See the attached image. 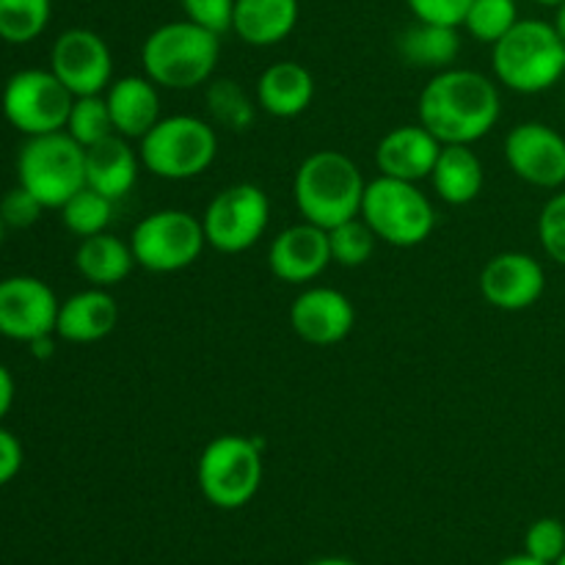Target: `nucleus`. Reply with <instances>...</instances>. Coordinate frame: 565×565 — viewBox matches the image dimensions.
Here are the masks:
<instances>
[{"label": "nucleus", "instance_id": "obj_34", "mask_svg": "<svg viewBox=\"0 0 565 565\" xmlns=\"http://www.w3.org/2000/svg\"><path fill=\"white\" fill-rule=\"evenodd\" d=\"M524 552L535 561L555 565L565 555V524L561 519H539L524 533Z\"/></svg>", "mask_w": 565, "mask_h": 565}, {"label": "nucleus", "instance_id": "obj_25", "mask_svg": "<svg viewBox=\"0 0 565 565\" xmlns=\"http://www.w3.org/2000/svg\"><path fill=\"white\" fill-rule=\"evenodd\" d=\"M75 268L88 285L108 290V287L121 285L132 274L136 257H132L130 243L110 232H99V235L83 237L75 252Z\"/></svg>", "mask_w": 565, "mask_h": 565}, {"label": "nucleus", "instance_id": "obj_18", "mask_svg": "<svg viewBox=\"0 0 565 565\" xmlns=\"http://www.w3.org/2000/svg\"><path fill=\"white\" fill-rule=\"evenodd\" d=\"M445 143L423 125H401L386 132L375 149V166L384 177L406 182L430 180Z\"/></svg>", "mask_w": 565, "mask_h": 565}, {"label": "nucleus", "instance_id": "obj_7", "mask_svg": "<svg viewBox=\"0 0 565 565\" xmlns=\"http://www.w3.org/2000/svg\"><path fill=\"white\" fill-rule=\"evenodd\" d=\"M17 182L47 210H61L86 188V149L66 130L28 138L17 154Z\"/></svg>", "mask_w": 565, "mask_h": 565}, {"label": "nucleus", "instance_id": "obj_46", "mask_svg": "<svg viewBox=\"0 0 565 565\" xmlns=\"http://www.w3.org/2000/svg\"><path fill=\"white\" fill-rule=\"evenodd\" d=\"M555 565H565V555H563V557H561V561H557Z\"/></svg>", "mask_w": 565, "mask_h": 565}, {"label": "nucleus", "instance_id": "obj_23", "mask_svg": "<svg viewBox=\"0 0 565 565\" xmlns=\"http://www.w3.org/2000/svg\"><path fill=\"white\" fill-rule=\"evenodd\" d=\"M436 196L452 207L472 204L486 185V169L480 154L469 143H447L430 171Z\"/></svg>", "mask_w": 565, "mask_h": 565}, {"label": "nucleus", "instance_id": "obj_27", "mask_svg": "<svg viewBox=\"0 0 565 565\" xmlns=\"http://www.w3.org/2000/svg\"><path fill=\"white\" fill-rule=\"evenodd\" d=\"M204 103H207L213 125L224 127V130L246 132L252 130L254 121H257V97H252V94H248L241 83L232 81V77H213V81L207 83Z\"/></svg>", "mask_w": 565, "mask_h": 565}, {"label": "nucleus", "instance_id": "obj_10", "mask_svg": "<svg viewBox=\"0 0 565 565\" xmlns=\"http://www.w3.org/2000/svg\"><path fill=\"white\" fill-rule=\"evenodd\" d=\"M72 103L75 94L53 75V70L14 72L0 94L6 121L25 138L64 130Z\"/></svg>", "mask_w": 565, "mask_h": 565}, {"label": "nucleus", "instance_id": "obj_33", "mask_svg": "<svg viewBox=\"0 0 565 565\" xmlns=\"http://www.w3.org/2000/svg\"><path fill=\"white\" fill-rule=\"evenodd\" d=\"M539 241L552 263L565 268V188L552 193L539 215Z\"/></svg>", "mask_w": 565, "mask_h": 565}, {"label": "nucleus", "instance_id": "obj_6", "mask_svg": "<svg viewBox=\"0 0 565 565\" xmlns=\"http://www.w3.org/2000/svg\"><path fill=\"white\" fill-rule=\"evenodd\" d=\"M138 154L143 169L160 180H193L218 158V132L210 121L191 114L160 116L158 125L138 141Z\"/></svg>", "mask_w": 565, "mask_h": 565}, {"label": "nucleus", "instance_id": "obj_35", "mask_svg": "<svg viewBox=\"0 0 565 565\" xmlns=\"http://www.w3.org/2000/svg\"><path fill=\"white\" fill-rule=\"evenodd\" d=\"M44 210L47 207L28 188H22L20 182H17V188L6 191V196L0 199V215H3L9 230H28V226H33L42 218Z\"/></svg>", "mask_w": 565, "mask_h": 565}, {"label": "nucleus", "instance_id": "obj_8", "mask_svg": "<svg viewBox=\"0 0 565 565\" xmlns=\"http://www.w3.org/2000/svg\"><path fill=\"white\" fill-rule=\"evenodd\" d=\"M362 215L381 243L395 248H414L428 241L436 230V210L428 193L417 182L392 180L379 174L367 182Z\"/></svg>", "mask_w": 565, "mask_h": 565}, {"label": "nucleus", "instance_id": "obj_29", "mask_svg": "<svg viewBox=\"0 0 565 565\" xmlns=\"http://www.w3.org/2000/svg\"><path fill=\"white\" fill-rule=\"evenodd\" d=\"M114 199L103 196V193L86 185L61 207V221H64V226L72 235H77L83 241V237L108 232L110 218H114Z\"/></svg>", "mask_w": 565, "mask_h": 565}, {"label": "nucleus", "instance_id": "obj_4", "mask_svg": "<svg viewBox=\"0 0 565 565\" xmlns=\"http://www.w3.org/2000/svg\"><path fill=\"white\" fill-rule=\"evenodd\" d=\"M497 83L516 94H541L565 75V42L546 20H519L491 44Z\"/></svg>", "mask_w": 565, "mask_h": 565}, {"label": "nucleus", "instance_id": "obj_9", "mask_svg": "<svg viewBox=\"0 0 565 565\" xmlns=\"http://www.w3.org/2000/svg\"><path fill=\"white\" fill-rule=\"evenodd\" d=\"M132 257L149 274H177L202 257L207 248L202 218L188 210H154L143 215L130 235Z\"/></svg>", "mask_w": 565, "mask_h": 565}, {"label": "nucleus", "instance_id": "obj_44", "mask_svg": "<svg viewBox=\"0 0 565 565\" xmlns=\"http://www.w3.org/2000/svg\"><path fill=\"white\" fill-rule=\"evenodd\" d=\"M533 3H539V6H552V9H555V6H561L563 0H533Z\"/></svg>", "mask_w": 565, "mask_h": 565}, {"label": "nucleus", "instance_id": "obj_12", "mask_svg": "<svg viewBox=\"0 0 565 565\" xmlns=\"http://www.w3.org/2000/svg\"><path fill=\"white\" fill-rule=\"evenodd\" d=\"M50 70L75 97L105 94L114 83V55L97 31L70 28L50 47Z\"/></svg>", "mask_w": 565, "mask_h": 565}, {"label": "nucleus", "instance_id": "obj_20", "mask_svg": "<svg viewBox=\"0 0 565 565\" xmlns=\"http://www.w3.org/2000/svg\"><path fill=\"white\" fill-rule=\"evenodd\" d=\"M105 103L114 130L130 141H141L160 121V94L147 75H125L114 81L105 92Z\"/></svg>", "mask_w": 565, "mask_h": 565}, {"label": "nucleus", "instance_id": "obj_32", "mask_svg": "<svg viewBox=\"0 0 565 565\" xmlns=\"http://www.w3.org/2000/svg\"><path fill=\"white\" fill-rule=\"evenodd\" d=\"M375 243H379V237H375V232L370 230L362 215L342 221V224L329 230L331 263L342 265V268H362L373 257Z\"/></svg>", "mask_w": 565, "mask_h": 565}, {"label": "nucleus", "instance_id": "obj_30", "mask_svg": "<svg viewBox=\"0 0 565 565\" xmlns=\"http://www.w3.org/2000/svg\"><path fill=\"white\" fill-rule=\"evenodd\" d=\"M519 22L516 0H472L463 31L483 44H497Z\"/></svg>", "mask_w": 565, "mask_h": 565}, {"label": "nucleus", "instance_id": "obj_43", "mask_svg": "<svg viewBox=\"0 0 565 565\" xmlns=\"http://www.w3.org/2000/svg\"><path fill=\"white\" fill-rule=\"evenodd\" d=\"M307 565H356V563L348 561V557H318V561H312Z\"/></svg>", "mask_w": 565, "mask_h": 565}, {"label": "nucleus", "instance_id": "obj_37", "mask_svg": "<svg viewBox=\"0 0 565 565\" xmlns=\"http://www.w3.org/2000/svg\"><path fill=\"white\" fill-rule=\"evenodd\" d=\"M406 6L414 14V20L461 28L472 0H406Z\"/></svg>", "mask_w": 565, "mask_h": 565}, {"label": "nucleus", "instance_id": "obj_39", "mask_svg": "<svg viewBox=\"0 0 565 565\" xmlns=\"http://www.w3.org/2000/svg\"><path fill=\"white\" fill-rule=\"evenodd\" d=\"M11 406H14V375L9 373L6 364H0V423L11 412Z\"/></svg>", "mask_w": 565, "mask_h": 565}, {"label": "nucleus", "instance_id": "obj_2", "mask_svg": "<svg viewBox=\"0 0 565 565\" xmlns=\"http://www.w3.org/2000/svg\"><path fill=\"white\" fill-rule=\"evenodd\" d=\"M367 180L356 160L340 149H318L307 154L292 177V199L303 221L315 226L342 224L362 213V199Z\"/></svg>", "mask_w": 565, "mask_h": 565}, {"label": "nucleus", "instance_id": "obj_1", "mask_svg": "<svg viewBox=\"0 0 565 565\" xmlns=\"http://www.w3.org/2000/svg\"><path fill=\"white\" fill-rule=\"evenodd\" d=\"M419 125L441 143H469L489 136L502 114V97L489 75L475 70H441L425 83L417 103Z\"/></svg>", "mask_w": 565, "mask_h": 565}, {"label": "nucleus", "instance_id": "obj_21", "mask_svg": "<svg viewBox=\"0 0 565 565\" xmlns=\"http://www.w3.org/2000/svg\"><path fill=\"white\" fill-rule=\"evenodd\" d=\"M138 169H141V154L130 147V138L119 132L86 149V185L114 202L125 199L136 188Z\"/></svg>", "mask_w": 565, "mask_h": 565}, {"label": "nucleus", "instance_id": "obj_19", "mask_svg": "<svg viewBox=\"0 0 565 565\" xmlns=\"http://www.w3.org/2000/svg\"><path fill=\"white\" fill-rule=\"evenodd\" d=\"M119 323V303L105 287H88L61 301L55 337L75 345L99 342Z\"/></svg>", "mask_w": 565, "mask_h": 565}, {"label": "nucleus", "instance_id": "obj_36", "mask_svg": "<svg viewBox=\"0 0 565 565\" xmlns=\"http://www.w3.org/2000/svg\"><path fill=\"white\" fill-rule=\"evenodd\" d=\"M185 20L207 28V31L224 36L232 31V17H235V0H180Z\"/></svg>", "mask_w": 565, "mask_h": 565}, {"label": "nucleus", "instance_id": "obj_5", "mask_svg": "<svg viewBox=\"0 0 565 565\" xmlns=\"http://www.w3.org/2000/svg\"><path fill=\"white\" fill-rule=\"evenodd\" d=\"M263 445L254 436L221 434L204 445L196 461V483L204 500L221 511H237L263 486Z\"/></svg>", "mask_w": 565, "mask_h": 565}, {"label": "nucleus", "instance_id": "obj_17", "mask_svg": "<svg viewBox=\"0 0 565 565\" xmlns=\"http://www.w3.org/2000/svg\"><path fill=\"white\" fill-rule=\"evenodd\" d=\"M331 265L329 230L315 226L309 221L281 230L268 246L270 274L287 285H307L323 276Z\"/></svg>", "mask_w": 565, "mask_h": 565}, {"label": "nucleus", "instance_id": "obj_45", "mask_svg": "<svg viewBox=\"0 0 565 565\" xmlns=\"http://www.w3.org/2000/svg\"><path fill=\"white\" fill-rule=\"evenodd\" d=\"M6 230H9V226H6L3 215H0V246H3V241H6Z\"/></svg>", "mask_w": 565, "mask_h": 565}, {"label": "nucleus", "instance_id": "obj_26", "mask_svg": "<svg viewBox=\"0 0 565 565\" xmlns=\"http://www.w3.org/2000/svg\"><path fill=\"white\" fill-rule=\"evenodd\" d=\"M397 53L417 70H450L461 53V33L458 28L417 20L397 36Z\"/></svg>", "mask_w": 565, "mask_h": 565}, {"label": "nucleus", "instance_id": "obj_42", "mask_svg": "<svg viewBox=\"0 0 565 565\" xmlns=\"http://www.w3.org/2000/svg\"><path fill=\"white\" fill-rule=\"evenodd\" d=\"M552 25L557 28V33H561V39L565 42V0L561 6H555V20H552Z\"/></svg>", "mask_w": 565, "mask_h": 565}, {"label": "nucleus", "instance_id": "obj_24", "mask_svg": "<svg viewBox=\"0 0 565 565\" xmlns=\"http://www.w3.org/2000/svg\"><path fill=\"white\" fill-rule=\"evenodd\" d=\"M298 0H235L232 31L252 47H274L298 25Z\"/></svg>", "mask_w": 565, "mask_h": 565}, {"label": "nucleus", "instance_id": "obj_13", "mask_svg": "<svg viewBox=\"0 0 565 565\" xmlns=\"http://www.w3.org/2000/svg\"><path fill=\"white\" fill-rule=\"evenodd\" d=\"M58 296L36 276H6L0 279V337L14 342H33L55 334Z\"/></svg>", "mask_w": 565, "mask_h": 565}, {"label": "nucleus", "instance_id": "obj_38", "mask_svg": "<svg viewBox=\"0 0 565 565\" xmlns=\"http://www.w3.org/2000/svg\"><path fill=\"white\" fill-rule=\"evenodd\" d=\"M22 461H25V450H22L20 439L0 425V489L20 475Z\"/></svg>", "mask_w": 565, "mask_h": 565}, {"label": "nucleus", "instance_id": "obj_28", "mask_svg": "<svg viewBox=\"0 0 565 565\" xmlns=\"http://www.w3.org/2000/svg\"><path fill=\"white\" fill-rule=\"evenodd\" d=\"M53 0H0V39L6 44H31L44 33Z\"/></svg>", "mask_w": 565, "mask_h": 565}, {"label": "nucleus", "instance_id": "obj_14", "mask_svg": "<svg viewBox=\"0 0 565 565\" xmlns=\"http://www.w3.org/2000/svg\"><path fill=\"white\" fill-rule=\"evenodd\" d=\"M505 160L513 174L533 188L565 185V138L544 121H522L505 136Z\"/></svg>", "mask_w": 565, "mask_h": 565}, {"label": "nucleus", "instance_id": "obj_11", "mask_svg": "<svg viewBox=\"0 0 565 565\" xmlns=\"http://www.w3.org/2000/svg\"><path fill=\"white\" fill-rule=\"evenodd\" d=\"M270 224V199L254 182H235L215 193L202 213L207 246L221 254H243L259 243Z\"/></svg>", "mask_w": 565, "mask_h": 565}, {"label": "nucleus", "instance_id": "obj_15", "mask_svg": "<svg viewBox=\"0 0 565 565\" xmlns=\"http://www.w3.org/2000/svg\"><path fill=\"white\" fill-rule=\"evenodd\" d=\"M480 292L500 312H524L546 292V270L533 254H494L480 270Z\"/></svg>", "mask_w": 565, "mask_h": 565}, {"label": "nucleus", "instance_id": "obj_3", "mask_svg": "<svg viewBox=\"0 0 565 565\" xmlns=\"http://www.w3.org/2000/svg\"><path fill=\"white\" fill-rule=\"evenodd\" d=\"M221 55V36L191 20L163 22L141 44L143 75L158 88L191 92L210 83Z\"/></svg>", "mask_w": 565, "mask_h": 565}, {"label": "nucleus", "instance_id": "obj_22", "mask_svg": "<svg viewBox=\"0 0 565 565\" xmlns=\"http://www.w3.org/2000/svg\"><path fill=\"white\" fill-rule=\"evenodd\" d=\"M315 77L298 61H276L259 75L257 103L274 119H296L312 105Z\"/></svg>", "mask_w": 565, "mask_h": 565}, {"label": "nucleus", "instance_id": "obj_16", "mask_svg": "<svg viewBox=\"0 0 565 565\" xmlns=\"http://www.w3.org/2000/svg\"><path fill=\"white\" fill-rule=\"evenodd\" d=\"M290 326L307 345L329 348L345 340L356 326L351 298L334 287H307L290 307Z\"/></svg>", "mask_w": 565, "mask_h": 565}, {"label": "nucleus", "instance_id": "obj_40", "mask_svg": "<svg viewBox=\"0 0 565 565\" xmlns=\"http://www.w3.org/2000/svg\"><path fill=\"white\" fill-rule=\"evenodd\" d=\"M28 351H31L33 359H50L55 353V342H53V334H44V337H36L33 342H28Z\"/></svg>", "mask_w": 565, "mask_h": 565}, {"label": "nucleus", "instance_id": "obj_41", "mask_svg": "<svg viewBox=\"0 0 565 565\" xmlns=\"http://www.w3.org/2000/svg\"><path fill=\"white\" fill-rule=\"evenodd\" d=\"M497 565H546V563L535 561V557H530L527 552H524V555H511V557H505V561H500Z\"/></svg>", "mask_w": 565, "mask_h": 565}, {"label": "nucleus", "instance_id": "obj_31", "mask_svg": "<svg viewBox=\"0 0 565 565\" xmlns=\"http://www.w3.org/2000/svg\"><path fill=\"white\" fill-rule=\"evenodd\" d=\"M64 130L70 132L83 149L94 147V143L114 136L116 130H114V121H110V110H108V103H105V94H86V97H75Z\"/></svg>", "mask_w": 565, "mask_h": 565}]
</instances>
